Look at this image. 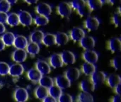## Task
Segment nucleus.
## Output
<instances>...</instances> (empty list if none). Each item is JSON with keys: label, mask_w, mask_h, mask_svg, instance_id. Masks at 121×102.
<instances>
[{"label": "nucleus", "mask_w": 121, "mask_h": 102, "mask_svg": "<svg viewBox=\"0 0 121 102\" xmlns=\"http://www.w3.org/2000/svg\"><path fill=\"white\" fill-rule=\"evenodd\" d=\"M7 16H8V14L6 13L0 12V23L4 24L5 23H6Z\"/></svg>", "instance_id": "42"}, {"label": "nucleus", "mask_w": 121, "mask_h": 102, "mask_svg": "<svg viewBox=\"0 0 121 102\" xmlns=\"http://www.w3.org/2000/svg\"><path fill=\"white\" fill-rule=\"evenodd\" d=\"M100 1H101V4H106V3L109 2V0H100Z\"/></svg>", "instance_id": "51"}, {"label": "nucleus", "mask_w": 121, "mask_h": 102, "mask_svg": "<svg viewBox=\"0 0 121 102\" xmlns=\"http://www.w3.org/2000/svg\"><path fill=\"white\" fill-rule=\"evenodd\" d=\"M34 95L35 98L42 101L44 98H45L48 95V89L38 85L34 90Z\"/></svg>", "instance_id": "27"}, {"label": "nucleus", "mask_w": 121, "mask_h": 102, "mask_svg": "<svg viewBox=\"0 0 121 102\" xmlns=\"http://www.w3.org/2000/svg\"><path fill=\"white\" fill-rule=\"evenodd\" d=\"M10 5H11V4H16V2H17V1L18 0H6Z\"/></svg>", "instance_id": "50"}, {"label": "nucleus", "mask_w": 121, "mask_h": 102, "mask_svg": "<svg viewBox=\"0 0 121 102\" xmlns=\"http://www.w3.org/2000/svg\"><path fill=\"white\" fill-rule=\"evenodd\" d=\"M42 102H57V99L51 97L50 96L48 95L45 98H44L43 100H42Z\"/></svg>", "instance_id": "43"}, {"label": "nucleus", "mask_w": 121, "mask_h": 102, "mask_svg": "<svg viewBox=\"0 0 121 102\" xmlns=\"http://www.w3.org/2000/svg\"><path fill=\"white\" fill-rule=\"evenodd\" d=\"M121 84H119L118 86H117V87L114 89V90H115V93H116V94H117V95H121Z\"/></svg>", "instance_id": "45"}, {"label": "nucleus", "mask_w": 121, "mask_h": 102, "mask_svg": "<svg viewBox=\"0 0 121 102\" xmlns=\"http://www.w3.org/2000/svg\"><path fill=\"white\" fill-rule=\"evenodd\" d=\"M108 48L110 50L115 53L120 52L121 50V41L118 38H113L108 42Z\"/></svg>", "instance_id": "21"}, {"label": "nucleus", "mask_w": 121, "mask_h": 102, "mask_svg": "<svg viewBox=\"0 0 121 102\" xmlns=\"http://www.w3.org/2000/svg\"><path fill=\"white\" fill-rule=\"evenodd\" d=\"M121 1V0H109V2L112 4H118Z\"/></svg>", "instance_id": "49"}, {"label": "nucleus", "mask_w": 121, "mask_h": 102, "mask_svg": "<svg viewBox=\"0 0 121 102\" xmlns=\"http://www.w3.org/2000/svg\"><path fill=\"white\" fill-rule=\"evenodd\" d=\"M11 8V5L6 0H0V12L7 13Z\"/></svg>", "instance_id": "39"}, {"label": "nucleus", "mask_w": 121, "mask_h": 102, "mask_svg": "<svg viewBox=\"0 0 121 102\" xmlns=\"http://www.w3.org/2000/svg\"><path fill=\"white\" fill-rule=\"evenodd\" d=\"M26 77L28 80L32 82L33 84H37L41 78L42 75L35 68H30L27 71Z\"/></svg>", "instance_id": "19"}, {"label": "nucleus", "mask_w": 121, "mask_h": 102, "mask_svg": "<svg viewBox=\"0 0 121 102\" xmlns=\"http://www.w3.org/2000/svg\"><path fill=\"white\" fill-rule=\"evenodd\" d=\"M34 23L38 26H43L49 23V18L44 16H38L34 19Z\"/></svg>", "instance_id": "33"}, {"label": "nucleus", "mask_w": 121, "mask_h": 102, "mask_svg": "<svg viewBox=\"0 0 121 102\" xmlns=\"http://www.w3.org/2000/svg\"><path fill=\"white\" fill-rule=\"evenodd\" d=\"M86 3L92 11L101 9L103 5L100 0H87Z\"/></svg>", "instance_id": "35"}, {"label": "nucleus", "mask_w": 121, "mask_h": 102, "mask_svg": "<svg viewBox=\"0 0 121 102\" xmlns=\"http://www.w3.org/2000/svg\"><path fill=\"white\" fill-rule=\"evenodd\" d=\"M16 36L11 32H6L3 33L1 36V40H3L5 46H11L13 45V42Z\"/></svg>", "instance_id": "25"}, {"label": "nucleus", "mask_w": 121, "mask_h": 102, "mask_svg": "<svg viewBox=\"0 0 121 102\" xmlns=\"http://www.w3.org/2000/svg\"><path fill=\"white\" fill-rule=\"evenodd\" d=\"M29 94L26 89L17 87L13 92V99L16 102H26L28 100Z\"/></svg>", "instance_id": "1"}, {"label": "nucleus", "mask_w": 121, "mask_h": 102, "mask_svg": "<svg viewBox=\"0 0 121 102\" xmlns=\"http://www.w3.org/2000/svg\"><path fill=\"white\" fill-rule=\"evenodd\" d=\"M26 3H28V4H35L38 0H24Z\"/></svg>", "instance_id": "48"}, {"label": "nucleus", "mask_w": 121, "mask_h": 102, "mask_svg": "<svg viewBox=\"0 0 121 102\" xmlns=\"http://www.w3.org/2000/svg\"><path fill=\"white\" fill-rule=\"evenodd\" d=\"M64 75L72 83L78 80L81 75V71L77 67H69L65 72Z\"/></svg>", "instance_id": "4"}, {"label": "nucleus", "mask_w": 121, "mask_h": 102, "mask_svg": "<svg viewBox=\"0 0 121 102\" xmlns=\"http://www.w3.org/2000/svg\"><path fill=\"white\" fill-rule=\"evenodd\" d=\"M79 89L82 92L86 93H91L96 89L94 84L91 81L90 79H85L83 80L79 84Z\"/></svg>", "instance_id": "15"}, {"label": "nucleus", "mask_w": 121, "mask_h": 102, "mask_svg": "<svg viewBox=\"0 0 121 102\" xmlns=\"http://www.w3.org/2000/svg\"><path fill=\"white\" fill-rule=\"evenodd\" d=\"M44 36V33L42 31L36 30L32 32V33L30 35V40L32 43H36V44H40L42 43V40Z\"/></svg>", "instance_id": "24"}, {"label": "nucleus", "mask_w": 121, "mask_h": 102, "mask_svg": "<svg viewBox=\"0 0 121 102\" xmlns=\"http://www.w3.org/2000/svg\"><path fill=\"white\" fill-rule=\"evenodd\" d=\"M57 12L62 17H68L72 13V7L67 2H61L57 6Z\"/></svg>", "instance_id": "12"}, {"label": "nucleus", "mask_w": 121, "mask_h": 102, "mask_svg": "<svg viewBox=\"0 0 121 102\" xmlns=\"http://www.w3.org/2000/svg\"><path fill=\"white\" fill-rule=\"evenodd\" d=\"M26 51L27 54L31 55V56H35L38 55L40 52V46L38 44L30 42L28 43V45L26 48Z\"/></svg>", "instance_id": "26"}, {"label": "nucleus", "mask_w": 121, "mask_h": 102, "mask_svg": "<svg viewBox=\"0 0 121 102\" xmlns=\"http://www.w3.org/2000/svg\"><path fill=\"white\" fill-rule=\"evenodd\" d=\"M55 45H64L67 44L69 40L68 35L64 32H58L55 35Z\"/></svg>", "instance_id": "22"}, {"label": "nucleus", "mask_w": 121, "mask_h": 102, "mask_svg": "<svg viewBox=\"0 0 121 102\" xmlns=\"http://www.w3.org/2000/svg\"><path fill=\"white\" fill-rule=\"evenodd\" d=\"M23 73H24V67L21 64L14 63L10 65L9 75H10L11 77L17 78L21 77Z\"/></svg>", "instance_id": "8"}, {"label": "nucleus", "mask_w": 121, "mask_h": 102, "mask_svg": "<svg viewBox=\"0 0 121 102\" xmlns=\"http://www.w3.org/2000/svg\"><path fill=\"white\" fill-rule=\"evenodd\" d=\"M36 12L40 16H48L52 13V9L51 6L48 4L47 3L42 2L38 4L36 6Z\"/></svg>", "instance_id": "16"}, {"label": "nucleus", "mask_w": 121, "mask_h": 102, "mask_svg": "<svg viewBox=\"0 0 121 102\" xmlns=\"http://www.w3.org/2000/svg\"><path fill=\"white\" fill-rule=\"evenodd\" d=\"M38 84L40 86H42L46 89H49L50 87L54 85V80L48 75H43L40 79Z\"/></svg>", "instance_id": "28"}, {"label": "nucleus", "mask_w": 121, "mask_h": 102, "mask_svg": "<svg viewBox=\"0 0 121 102\" xmlns=\"http://www.w3.org/2000/svg\"><path fill=\"white\" fill-rule=\"evenodd\" d=\"M106 75L104 72L101 71H97L96 70L91 76L90 80L94 84L95 87L101 85L106 82Z\"/></svg>", "instance_id": "2"}, {"label": "nucleus", "mask_w": 121, "mask_h": 102, "mask_svg": "<svg viewBox=\"0 0 121 102\" xmlns=\"http://www.w3.org/2000/svg\"><path fill=\"white\" fill-rule=\"evenodd\" d=\"M86 3V0H72L71 2V7H72L74 9L78 10L82 6H83Z\"/></svg>", "instance_id": "38"}, {"label": "nucleus", "mask_w": 121, "mask_h": 102, "mask_svg": "<svg viewBox=\"0 0 121 102\" xmlns=\"http://www.w3.org/2000/svg\"><path fill=\"white\" fill-rule=\"evenodd\" d=\"M71 84L72 83L68 80V79L64 75L57 76L54 79V84L56 85L60 89H61L62 90L69 88L71 87Z\"/></svg>", "instance_id": "5"}, {"label": "nucleus", "mask_w": 121, "mask_h": 102, "mask_svg": "<svg viewBox=\"0 0 121 102\" xmlns=\"http://www.w3.org/2000/svg\"><path fill=\"white\" fill-rule=\"evenodd\" d=\"M42 43L45 46H52L53 45H55V35L52 33H45L44 34Z\"/></svg>", "instance_id": "29"}, {"label": "nucleus", "mask_w": 121, "mask_h": 102, "mask_svg": "<svg viewBox=\"0 0 121 102\" xmlns=\"http://www.w3.org/2000/svg\"><path fill=\"white\" fill-rule=\"evenodd\" d=\"M10 65L5 62H0V75L6 76L9 75Z\"/></svg>", "instance_id": "36"}, {"label": "nucleus", "mask_w": 121, "mask_h": 102, "mask_svg": "<svg viewBox=\"0 0 121 102\" xmlns=\"http://www.w3.org/2000/svg\"><path fill=\"white\" fill-rule=\"evenodd\" d=\"M106 82L110 88L114 89L117 86L121 84V78L118 75L111 74L106 77Z\"/></svg>", "instance_id": "18"}, {"label": "nucleus", "mask_w": 121, "mask_h": 102, "mask_svg": "<svg viewBox=\"0 0 121 102\" xmlns=\"http://www.w3.org/2000/svg\"><path fill=\"white\" fill-rule=\"evenodd\" d=\"M79 44H80V46L84 50H93V48L95 47L96 42L93 37L85 35L79 41Z\"/></svg>", "instance_id": "7"}, {"label": "nucleus", "mask_w": 121, "mask_h": 102, "mask_svg": "<svg viewBox=\"0 0 121 102\" xmlns=\"http://www.w3.org/2000/svg\"><path fill=\"white\" fill-rule=\"evenodd\" d=\"M6 23L12 27L18 26L19 24V19H18V14L15 13H11L8 14Z\"/></svg>", "instance_id": "32"}, {"label": "nucleus", "mask_w": 121, "mask_h": 102, "mask_svg": "<svg viewBox=\"0 0 121 102\" xmlns=\"http://www.w3.org/2000/svg\"><path fill=\"white\" fill-rule=\"evenodd\" d=\"M111 65L115 70H118L121 67V58L117 56L113 58L111 61Z\"/></svg>", "instance_id": "40"}, {"label": "nucleus", "mask_w": 121, "mask_h": 102, "mask_svg": "<svg viewBox=\"0 0 121 102\" xmlns=\"http://www.w3.org/2000/svg\"><path fill=\"white\" fill-rule=\"evenodd\" d=\"M113 23L116 26H118L119 24H120V22H121V13L120 11L118 12V13H116L113 16Z\"/></svg>", "instance_id": "41"}, {"label": "nucleus", "mask_w": 121, "mask_h": 102, "mask_svg": "<svg viewBox=\"0 0 121 102\" xmlns=\"http://www.w3.org/2000/svg\"><path fill=\"white\" fill-rule=\"evenodd\" d=\"M6 31V28H5V26L4 24H2V23H0V34H3Z\"/></svg>", "instance_id": "46"}, {"label": "nucleus", "mask_w": 121, "mask_h": 102, "mask_svg": "<svg viewBox=\"0 0 121 102\" xmlns=\"http://www.w3.org/2000/svg\"><path fill=\"white\" fill-rule=\"evenodd\" d=\"M111 102H121V95L116 94L111 99Z\"/></svg>", "instance_id": "44"}, {"label": "nucleus", "mask_w": 121, "mask_h": 102, "mask_svg": "<svg viewBox=\"0 0 121 102\" xmlns=\"http://www.w3.org/2000/svg\"><path fill=\"white\" fill-rule=\"evenodd\" d=\"M99 25H100L99 20L97 18L93 16L88 17L84 22L85 28L90 31H94L97 30L98 28L99 27Z\"/></svg>", "instance_id": "13"}, {"label": "nucleus", "mask_w": 121, "mask_h": 102, "mask_svg": "<svg viewBox=\"0 0 121 102\" xmlns=\"http://www.w3.org/2000/svg\"><path fill=\"white\" fill-rule=\"evenodd\" d=\"M85 35L84 31L78 27L73 28L70 31V38L74 42H79Z\"/></svg>", "instance_id": "17"}, {"label": "nucleus", "mask_w": 121, "mask_h": 102, "mask_svg": "<svg viewBox=\"0 0 121 102\" xmlns=\"http://www.w3.org/2000/svg\"><path fill=\"white\" fill-rule=\"evenodd\" d=\"M48 92L49 96H50L51 97H52V98L57 100L59 97L62 94V90L61 89H60L59 87H57L56 85L54 84L52 87H50L49 89H48Z\"/></svg>", "instance_id": "31"}, {"label": "nucleus", "mask_w": 121, "mask_h": 102, "mask_svg": "<svg viewBox=\"0 0 121 102\" xmlns=\"http://www.w3.org/2000/svg\"><path fill=\"white\" fill-rule=\"evenodd\" d=\"M77 11H78V13L81 16H88L92 11V10L90 9V7L87 4V3H86L83 6H82L80 9H79Z\"/></svg>", "instance_id": "34"}, {"label": "nucleus", "mask_w": 121, "mask_h": 102, "mask_svg": "<svg viewBox=\"0 0 121 102\" xmlns=\"http://www.w3.org/2000/svg\"><path fill=\"white\" fill-rule=\"evenodd\" d=\"M63 65H73L76 62V57L74 54L69 50H65L60 54Z\"/></svg>", "instance_id": "11"}, {"label": "nucleus", "mask_w": 121, "mask_h": 102, "mask_svg": "<svg viewBox=\"0 0 121 102\" xmlns=\"http://www.w3.org/2000/svg\"><path fill=\"white\" fill-rule=\"evenodd\" d=\"M57 101V102H73V98L70 94L62 92Z\"/></svg>", "instance_id": "37"}, {"label": "nucleus", "mask_w": 121, "mask_h": 102, "mask_svg": "<svg viewBox=\"0 0 121 102\" xmlns=\"http://www.w3.org/2000/svg\"><path fill=\"white\" fill-rule=\"evenodd\" d=\"M96 70V66L94 64L89 63V62H84L81 67V71L82 72L88 77H90L95 71Z\"/></svg>", "instance_id": "23"}, {"label": "nucleus", "mask_w": 121, "mask_h": 102, "mask_svg": "<svg viewBox=\"0 0 121 102\" xmlns=\"http://www.w3.org/2000/svg\"><path fill=\"white\" fill-rule=\"evenodd\" d=\"M82 58L85 61V62L95 65L99 60V55L94 50H85L82 54Z\"/></svg>", "instance_id": "6"}, {"label": "nucleus", "mask_w": 121, "mask_h": 102, "mask_svg": "<svg viewBox=\"0 0 121 102\" xmlns=\"http://www.w3.org/2000/svg\"><path fill=\"white\" fill-rule=\"evenodd\" d=\"M5 45H4V42H3V40H1V38H0V52L1 51H2L3 50H4V48H5Z\"/></svg>", "instance_id": "47"}, {"label": "nucleus", "mask_w": 121, "mask_h": 102, "mask_svg": "<svg viewBox=\"0 0 121 102\" xmlns=\"http://www.w3.org/2000/svg\"><path fill=\"white\" fill-rule=\"evenodd\" d=\"M48 63L50 66L54 69L62 67L64 65L60 56V54L59 53H54L49 58Z\"/></svg>", "instance_id": "14"}, {"label": "nucleus", "mask_w": 121, "mask_h": 102, "mask_svg": "<svg viewBox=\"0 0 121 102\" xmlns=\"http://www.w3.org/2000/svg\"><path fill=\"white\" fill-rule=\"evenodd\" d=\"M27 56H28V54H27L26 50L16 49L12 53L11 58H12V60H13V62H15L16 63L21 64L26 60Z\"/></svg>", "instance_id": "9"}, {"label": "nucleus", "mask_w": 121, "mask_h": 102, "mask_svg": "<svg viewBox=\"0 0 121 102\" xmlns=\"http://www.w3.org/2000/svg\"><path fill=\"white\" fill-rule=\"evenodd\" d=\"M28 40L27 38L23 35H17L15 38L14 42H13V46L16 49H21V50H26L27 45H28Z\"/></svg>", "instance_id": "20"}, {"label": "nucleus", "mask_w": 121, "mask_h": 102, "mask_svg": "<svg viewBox=\"0 0 121 102\" xmlns=\"http://www.w3.org/2000/svg\"><path fill=\"white\" fill-rule=\"evenodd\" d=\"M35 69L42 75V76L48 75L51 72V67L50 66L49 63L43 60H38L36 62Z\"/></svg>", "instance_id": "3"}, {"label": "nucleus", "mask_w": 121, "mask_h": 102, "mask_svg": "<svg viewBox=\"0 0 121 102\" xmlns=\"http://www.w3.org/2000/svg\"><path fill=\"white\" fill-rule=\"evenodd\" d=\"M18 19H19V23L24 26H30L33 23V18L30 13L26 11H21L18 14Z\"/></svg>", "instance_id": "10"}, {"label": "nucleus", "mask_w": 121, "mask_h": 102, "mask_svg": "<svg viewBox=\"0 0 121 102\" xmlns=\"http://www.w3.org/2000/svg\"><path fill=\"white\" fill-rule=\"evenodd\" d=\"M77 102H94V99L91 93L82 92L77 96Z\"/></svg>", "instance_id": "30"}]
</instances>
